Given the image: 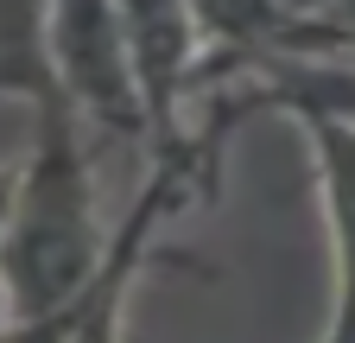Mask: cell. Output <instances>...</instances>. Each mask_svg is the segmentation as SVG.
Masks as SVG:
<instances>
[{
	"mask_svg": "<svg viewBox=\"0 0 355 343\" xmlns=\"http://www.w3.org/2000/svg\"><path fill=\"white\" fill-rule=\"evenodd\" d=\"M13 191H19V165H0V235H7V217H13Z\"/></svg>",
	"mask_w": 355,
	"mask_h": 343,
	"instance_id": "obj_5",
	"label": "cell"
},
{
	"mask_svg": "<svg viewBox=\"0 0 355 343\" xmlns=\"http://www.w3.org/2000/svg\"><path fill=\"white\" fill-rule=\"evenodd\" d=\"M318 147V185L330 217V331L324 343H355V127L330 115L298 121Z\"/></svg>",
	"mask_w": 355,
	"mask_h": 343,
	"instance_id": "obj_4",
	"label": "cell"
},
{
	"mask_svg": "<svg viewBox=\"0 0 355 343\" xmlns=\"http://www.w3.org/2000/svg\"><path fill=\"white\" fill-rule=\"evenodd\" d=\"M51 58L89 134L121 140V147L153 140L146 96H140V76H133V51H127L114 0H51Z\"/></svg>",
	"mask_w": 355,
	"mask_h": 343,
	"instance_id": "obj_2",
	"label": "cell"
},
{
	"mask_svg": "<svg viewBox=\"0 0 355 343\" xmlns=\"http://www.w3.org/2000/svg\"><path fill=\"white\" fill-rule=\"evenodd\" d=\"M102 203H96V172H89V127L51 121L32 127V147L19 159V191L13 217L0 235V299L7 318L58 312L83 299L102 274L108 254Z\"/></svg>",
	"mask_w": 355,
	"mask_h": 343,
	"instance_id": "obj_1",
	"label": "cell"
},
{
	"mask_svg": "<svg viewBox=\"0 0 355 343\" xmlns=\"http://www.w3.org/2000/svg\"><path fill=\"white\" fill-rule=\"evenodd\" d=\"M114 13L127 32L153 147H159L171 134H184V96L203 83V32H197L191 0H114Z\"/></svg>",
	"mask_w": 355,
	"mask_h": 343,
	"instance_id": "obj_3",
	"label": "cell"
}]
</instances>
